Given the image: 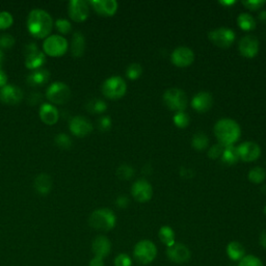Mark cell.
Listing matches in <instances>:
<instances>
[{"instance_id": "obj_1", "label": "cell", "mask_w": 266, "mask_h": 266, "mask_svg": "<svg viewBox=\"0 0 266 266\" xmlns=\"http://www.w3.org/2000/svg\"><path fill=\"white\" fill-rule=\"evenodd\" d=\"M53 27L51 16L44 9H32L27 17V29L37 39L48 38Z\"/></svg>"}, {"instance_id": "obj_2", "label": "cell", "mask_w": 266, "mask_h": 266, "mask_svg": "<svg viewBox=\"0 0 266 266\" xmlns=\"http://www.w3.org/2000/svg\"><path fill=\"white\" fill-rule=\"evenodd\" d=\"M213 131L216 140L218 141V144L223 145L224 147L234 146L241 135L239 124L231 119L218 120L214 125Z\"/></svg>"}, {"instance_id": "obj_3", "label": "cell", "mask_w": 266, "mask_h": 266, "mask_svg": "<svg viewBox=\"0 0 266 266\" xmlns=\"http://www.w3.org/2000/svg\"><path fill=\"white\" fill-rule=\"evenodd\" d=\"M89 224L92 229L102 231V232H108L117 224V217L114 212L108 208H100L91 212L89 217Z\"/></svg>"}, {"instance_id": "obj_4", "label": "cell", "mask_w": 266, "mask_h": 266, "mask_svg": "<svg viewBox=\"0 0 266 266\" xmlns=\"http://www.w3.org/2000/svg\"><path fill=\"white\" fill-rule=\"evenodd\" d=\"M163 100L166 106L173 111H184L187 107L188 97L183 89L172 88L164 92Z\"/></svg>"}, {"instance_id": "obj_5", "label": "cell", "mask_w": 266, "mask_h": 266, "mask_svg": "<svg viewBox=\"0 0 266 266\" xmlns=\"http://www.w3.org/2000/svg\"><path fill=\"white\" fill-rule=\"evenodd\" d=\"M102 94L110 100H118L125 96L127 91V84L120 76L107 78L102 85Z\"/></svg>"}, {"instance_id": "obj_6", "label": "cell", "mask_w": 266, "mask_h": 266, "mask_svg": "<svg viewBox=\"0 0 266 266\" xmlns=\"http://www.w3.org/2000/svg\"><path fill=\"white\" fill-rule=\"evenodd\" d=\"M134 258L142 264H149L154 261L157 256V248L151 240L138 241L133 250Z\"/></svg>"}, {"instance_id": "obj_7", "label": "cell", "mask_w": 266, "mask_h": 266, "mask_svg": "<svg viewBox=\"0 0 266 266\" xmlns=\"http://www.w3.org/2000/svg\"><path fill=\"white\" fill-rule=\"evenodd\" d=\"M68 41L60 34H52L43 43L44 53L51 57L63 56L68 50Z\"/></svg>"}, {"instance_id": "obj_8", "label": "cell", "mask_w": 266, "mask_h": 266, "mask_svg": "<svg viewBox=\"0 0 266 266\" xmlns=\"http://www.w3.org/2000/svg\"><path fill=\"white\" fill-rule=\"evenodd\" d=\"M208 38L210 42L219 48H229L232 46L236 40V34L234 30L227 27H219L211 30L208 33Z\"/></svg>"}, {"instance_id": "obj_9", "label": "cell", "mask_w": 266, "mask_h": 266, "mask_svg": "<svg viewBox=\"0 0 266 266\" xmlns=\"http://www.w3.org/2000/svg\"><path fill=\"white\" fill-rule=\"evenodd\" d=\"M46 98L53 104H65L71 98V89L66 84L56 82L48 87Z\"/></svg>"}, {"instance_id": "obj_10", "label": "cell", "mask_w": 266, "mask_h": 266, "mask_svg": "<svg viewBox=\"0 0 266 266\" xmlns=\"http://www.w3.org/2000/svg\"><path fill=\"white\" fill-rule=\"evenodd\" d=\"M46 62L45 53L39 50L36 44H29L25 47V66L29 70H39Z\"/></svg>"}, {"instance_id": "obj_11", "label": "cell", "mask_w": 266, "mask_h": 266, "mask_svg": "<svg viewBox=\"0 0 266 266\" xmlns=\"http://www.w3.org/2000/svg\"><path fill=\"white\" fill-rule=\"evenodd\" d=\"M131 194L137 202L146 203L152 199L153 187L146 179H138L132 184Z\"/></svg>"}, {"instance_id": "obj_12", "label": "cell", "mask_w": 266, "mask_h": 266, "mask_svg": "<svg viewBox=\"0 0 266 266\" xmlns=\"http://www.w3.org/2000/svg\"><path fill=\"white\" fill-rule=\"evenodd\" d=\"M171 61L178 68H187L194 62V53L189 47L180 46L173 50Z\"/></svg>"}, {"instance_id": "obj_13", "label": "cell", "mask_w": 266, "mask_h": 266, "mask_svg": "<svg viewBox=\"0 0 266 266\" xmlns=\"http://www.w3.org/2000/svg\"><path fill=\"white\" fill-rule=\"evenodd\" d=\"M68 14L75 22H84L89 18V5L85 0H72L69 2Z\"/></svg>"}, {"instance_id": "obj_14", "label": "cell", "mask_w": 266, "mask_h": 266, "mask_svg": "<svg viewBox=\"0 0 266 266\" xmlns=\"http://www.w3.org/2000/svg\"><path fill=\"white\" fill-rule=\"evenodd\" d=\"M236 149L239 159L245 163L256 161L261 155L260 146L254 142H245L240 144Z\"/></svg>"}, {"instance_id": "obj_15", "label": "cell", "mask_w": 266, "mask_h": 266, "mask_svg": "<svg viewBox=\"0 0 266 266\" xmlns=\"http://www.w3.org/2000/svg\"><path fill=\"white\" fill-rule=\"evenodd\" d=\"M259 41L256 37L248 34L238 43V50L246 59H254L259 52Z\"/></svg>"}, {"instance_id": "obj_16", "label": "cell", "mask_w": 266, "mask_h": 266, "mask_svg": "<svg viewBox=\"0 0 266 266\" xmlns=\"http://www.w3.org/2000/svg\"><path fill=\"white\" fill-rule=\"evenodd\" d=\"M167 256L172 262L177 264H183L190 259L191 254L186 246L180 244V242H177V244L168 248Z\"/></svg>"}, {"instance_id": "obj_17", "label": "cell", "mask_w": 266, "mask_h": 266, "mask_svg": "<svg viewBox=\"0 0 266 266\" xmlns=\"http://www.w3.org/2000/svg\"><path fill=\"white\" fill-rule=\"evenodd\" d=\"M69 128L75 136L85 137L92 131V125L88 119L82 117V115H76L69 123Z\"/></svg>"}, {"instance_id": "obj_18", "label": "cell", "mask_w": 266, "mask_h": 266, "mask_svg": "<svg viewBox=\"0 0 266 266\" xmlns=\"http://www.w3.org/2000/svg\"><path fill=\"white\" fill-rule=\"evenodd\" d=\"M23 99V91L20 88L6 85L0 89V101L8 105H16Z\"/></svg>"}, {"instance_id": "obj_19", "label": "cell", "mask_w": 266, "mask_h": 266, "mask_svg": "<svg viewBox=\"0 0 266 266\" xmlns=\"http://www.w3.org/2000/svg\"><path fill=\"white\" fill-rule=\"evenodd\" d=\"M96 13L103 17H111L118 10V2L115 0H91L89 2Z\"/></svg>"}, {"instance_id": "obj_20", "label": "cell", "mask_w": 266, "mask_h": 266, "mask_svg": "<svg viewBox=\"0 0 266 266\" xmlns=\"http://www.w3.org/2000/svg\"><path fill=\"white\" fill-rule=\"evenodd\" d=\"M213 105V97L208 91H199L191 100V107L198 112H206Z\"/></svg>"}, {"instance_id": "obj_21", "label": "cell", "mask_w": 266, "mask_h": 266, "mask_svg": "<svg viewBox=\"0 0 266 266\" xmlns=\"http://www.w3.org/2000/svg\"><path fill=\"white\" fill-rule=\"evenodd\" d=\"M91 251L95 254V256L104 259L110 254L111 242L106 236L99 235L92 240Z\"/></svg>"}, {"instance_id": "obj_22", "label": "cell", "mask_w": 266, "mask_h": 266, "mask_svg": "<svg viewBox=\"0 0 266 266\" xmlns=\"http://www.w3.org/2000/svg\"><path fill=\"white\" fill-rule=\"evenodd\" d=\"M39 114L42 122L49 126L56 124V122L59 121L60 118L59 110H57L56 107L53 106L50 103H43L40 107Z\"/></svg>"}, {"instance_id": "obj_23", "label": "cell", "mask_w": 266, "mask_h": 266, "mask_svg": "<svg viewBox=\"0 0 266 266\" xmlns=\"http://www.w3.org/2000/svg\"><path fill=\"white\" fill-rule=\"evenodd\" d=\"M50 79L49 71L45 69H39V70L33 71L27 76V84L30 87H41L47 84Z\"/></svg>"}, {"instance_id": "obj_24", "label": "cell", "mask_w": 266, "mask_h": 266, "mask_svg": "<svg viewBox=\"0 0 266 266\" xmlns=\"http://www.w3.org/2000/svg\"><path fill=\"white\" fill-rule=\"evenodd\" d=\"M86 50V38L80 31L73 33L71 42V53L74 57H82Z\"/></svg>"}, {"instance_id": "obj_25", "label": "cell", "mask_w": 266, "mask_h": 266, "mask_svg": "<svg viewBox=\"0 0 266 266\" xmlns=\"http://www.w3.org/2000/svg\"><path fill=\"white\" fill-rule=\"evenodd\" d=\"M34 188L37 192L40 194H48L52 188V179L48 174H40L36 179H34Z\"/></svg>"}, {"instance_id": "obj_26", "label": "cell", "mask_w": 266, "mask_h": 266, "mask_svg": "<svg viewBox=\"0 0 266 266\" xmlns=\"http://www.w3.org/2000/svg\"><path fill=\"white\" fill-rule=\"evenodd\" d=\"M227 255L233 261H240L246 256V249L238 241H232L227 246Z\"/></svg>"}, {"instance_id": "obj_27", "label": "cell", "mask_w": 266, "mask_h": 266, "mask_svg": "<svg viewBox=\"0 0 266 266\" xmlns=\"http://www.w3.org/2000/svg\"><path fill=\"white\" fill-rule=\"evenodd\" d=\"M158 236L160 241L163 242L165 246H167L168 248L172 247L173 245H175V232L174 230H173L171 227L169 226H164L159 229V232H158Z\"/></svg>"}, {"instance_id": "obj_28", "label": "cell", "mask_w": 266, "mask_h": 266, "mask_svg": "<svg viewBox=\"0 0 266 266\" xmlns=\"http://www.w3.org/2000/svg\"><path fill=\"white\" fill-rule=\"evenodd\" d=\"M238 26L245 31H252L256 28V20L249 13H241L237 17Z\"/></svg>"}, {"instance_id": "obj_29", "label": "cell", "mask_w": 266, "mask_h": 266, "mask_svg": "<svg viewBox=\"0 0 266 266\" xmlns=\"http://www.w3.org/2000/svg\"><path fill=\"white\" fill-rule=\"evenodd\" d=\"M221 160H222V163L224 165H226V166L235 165L237 161L239 160L236 147H234V146L225 147L223 155L221 157Z\"/></svg>"}, {"instance_id": "obj_30", "label": "cell", "mask_w": 266, "mask_h": 266, "mask_svg": "<svg viewBox=\"0 0 266 266\" xmlns=\"http://www.w3.org/2000/svg\"><path fill=\"white\" fill-rule=\"evenodd\" d=\"M209 145V138L204 132L195 133L191 138V146L196 151H203L206 150Z\"/></svg>"}, {"instance_id": "obj_31", "label": "cell", "mask_w": 266, "mask_h": 266, "mask_svg": "<svg viewBox=\"0 0 266 266\" xmlns=\"http://www.w3.org/2000/svg\"><path fill=\"white\" fill-rule=\"evenodd\" d=\"M249 180L254 184H261L264 182L266 178V172L264 169L260 167H256L251 169L248 174Z\"/></svg>"}, {"instance_id": "obj_32", "label": "cell", "mask_w": 266, "mask_h": 266, "mask_svg": "<svg viewBox=\"0 0 266 266\" xmlns=\"http://www.w3.org/2000/svg\"><path fill=\"white\" fill-rule=\"evenodd\" d=\"M87 109L92 113H103L107 109V104L101 99H92L88 102Z\"/></svg>"}, {"instance_id": "obj_33", "label": "cell", "mask_w": 266, "mask_h": 266, "mask_svg": "<svg viewBox=\"0 0 266 266\" xmlns=\"http://www.w3.org/2000/svg\"><path fill=\"white\" fill-rule=\"evenodd\" d=\"M134 175V170L130 165H121L117 170V176L121 180H129Z\"/></svg>"}, {"instance_id": "obj_34", "label": "cell", "mask_w": 266, "mask_h": 266, "mask_svg": "<svg viewBox=\"0 0 266 266\" xmlns=\"http://www.w3.org/2000/svg\"><path fill=\"white\" fill-rule=\"evenodd\" d=\"M143 73V68L140 64L133 63L129 65L126 69V76L131 80H136L141 77Z\"/></svg>"}, {"instance_id": "obj_35", "label": "cell", "mask_w": 266, "mask_h": 266, "mask_svg": "<svg viewBox=\"0 0 266 266\" xmlns=\"http://www.w3.org/2000/svg\"><path fill=\"white\" fill-rule=\"evenodd\" d=\"M54 142L57 147H60L63 150H69L72 146V140L66 133L57 134L54 138Z\"/></svg>"}, {"instance_id": "obj_36", "label": "cell", "mask_w": 266, "mask_h": 266, "mask_svg": "<svg viewBox=\"0 0 266 266\" xmlns=\"http://www.w3.org/2000/svg\"><path fill=\"white\" fill-rule=\"evenodd\" d=\"M174 124L178 127V128H186V127L189 125V117L187 113H185L184 111H178L174 115Z\"/></svg>"}, {"instance_id": "obj_37", "label": "cell", "mask_w": 266, "mask_h": 266, "mask_svg": "<svg viewBox=\"0 0 266 266\" xmlns=\"http://www.w3.org/2000/svg\"><path fill=\"white\" fill-rule=\"evenodd\" d=\"M55 28L62 34H68L70 33L72 30V25L71 23L69 22L67 19H59L55 21Z\"/></svg>"}, {"instance_id": "obj_38", "label": "cell", "mask_w": 266, "mask_h": 266, "mask_svg": "<svg viewBox=\"0 0 266 266\" xmlns=\"http://www.w3.org/2000/svg\"><path fill=\"white\" fill-rule=\"evenodd\" d=\"M14 23V18L8 11H1L0 13V29L4 30L9 28Z\"/></svg>"}, {"instance_id": "obj_39", "label": "cell", "mask_w": 266, "mask_h": 266, "mask_svg": "<svg viewBox=\"0 0 266 266\" xmlns=\"http://www.w3.org/2000/svg\"><path fill=\"white\" fill-rule=\"evenodd\" d=\"M238 266H264V265L263 262L258 257L254 255H246L239 261Z\"/></svg>"}, {"instance_id": "obj_40", "label": "cell", "mask_w": 266, "mask_h": 266, "mask_svg": "<svg viewBox=\"0 0 266 266\" xmlns=\"http://www.w3.org/2000/svg\"><path fill=\"white\" fill-rule=\"evenodd\" d=\"M225 147L221 144H216L213 145L209 150H208V156H209L210 159L216 160V159H221L223 152H224Z\"/></svg>"}, {"instance_id": "obj_41", "label": "cell", "mask_w": 266, "mask_h": 266, "mask_svg": "<svg viewBox=\"0 0 266 266\" xmlns=\"http://www.w3.org/2000/svg\"><path fill=\"white\" fill-rule=\"evenodd\" d=\"M15 45V39L8 33H3L0 36V47L3 49H9Z\"/></svg>"}, {"instance_id": "obj_42", "label": "cell", "mask_w": 266, "mask_h": 266, "mask_svg": "<svg viewBox=\"0 0 266 266\" xmlns=\"http://www.w3.org/2000/svg\"><path fill=\"white\" fill-rule=\"evenodd\" d=\"M241 3L250 10H258L265 5L266 1L265 0H247V1L244 0Z\"/></svg>"}, {"instance_id": "obj_43", "label": "cell", "mask_w": 266, "mask_h": 266, "mask_svg": "<svg viewBox=\"0 0 266 266\" xmlns=\"http://www.w3.org/2000/svg\"><path fill=\"white\" fill-rule=\"evenodd\" d=\"M114 266H132V260L129 255L122 253L114 258Z\"/></svg>"}, {"instance_id": "obj_44", "label": "cell", "mask_w": 266, "mask_h": 266, "mask_svg": "<svg viewBox=\"0 0 266 266\" xmlns=\"http://www.w3.org/2000/svg\"><path fill=\"white\" fill-rule=\"evenodd\" d=\"M111 124H112L111 119L108 117V115H104V117H101L98 120V128L102 132H105L111 128Z\"/></svg>"}, {"instance_id": "obj_45", "label": "cell", "mask_w": 266, "mask_h": 266, "mask_svg": "<svg viewBox=\"0 0 266 266\" xmlns=\"http://www.w3.org/2000/svg\"><path fill=\"white\" fill-rule=\"evenodd\" d=\"M115 204H117L118 207L123 208L124 209V208H126L127 206L129 205V199L127 198L126 195H120V196H118L117 200H115Z\"/></svg>"}, {"instance_id": "obj_46", "label": "cell", "mask_w": 266, "mask_h": 266, "mask_svg": "<svg viewBox=\"0 0 266 266\" xmlns=\"http://www.w3.org/2000/svg\"><path fill=\"white\" fill-rule=\"evenodd\" d=\"M89 266H104L103 258H100V257L95 256L94 258H92V259L89 261Z\"/></svg>"}, {"instance_id": "obj_47", "label": "cell", "mask_w": 266, "mask_h": 266, "mask_svg": "<svg viewBox=\"0 0 266 266\" xmlns=\"http://www.w3.org/2000/svg\"><path fill=\"white\" fill-rule=\"evenodd\" d=\"M41 100V95L38 94V92H34V94H31V96L28 99V102L30 105H36V104Z\"/></svg>"}, {"instance_id": "obj_48", "label": "cell", "mask_w": 266, "mask_h": 266, "mask_svg": "<svg viewBox=\"0 0 266 266\" xmlns=\"http://www.w3.org/2000/svg\"><path fill=\"white\" fill-rule=\"evenodd\" d=\"M7 85V76L6 74L0 69V88H3Z\"/></svg>"}, {"instance_id": "obj_49", "label": "cell", "mask_w": 266, "mask_h": 266, "mask_svg": "<svg viewBox=\"0 0 266 266\" xmlns=\"http://www.w3.org/2000/svg\"><path fill=\"white\" fill-rule=\"evenodd\" d=\"M259 242H260V246L263 249H266V230H263L261 232L260 237H259Z\"/></svg>"}, {"instance_id": "obj_50", "label": "cell", "mask_w": 266, "mask_h": 266, "mask_svg": "<svg viewBox=\"0 0 266 266\" xmlns=\"http://www.w3.org/2000/svg\"><path fill=\"white\" fill-rule=\"evenodd\" d=\"M182 169H183V171H185V173L180 172V174H181L182 177H185V178L192 177V172L189 169H185V168H182Z\"/></svg>"}, {"instance_id": "obj_51", "label": "cell", "mask_w": 266, "mask_h": 266, "mask_svg": "<svg viewBox=\"0 0 266 266\" xmlns=\"http://www.w3.org/2000/svg\"><path fill=\"white\" fill-rule=\"evenodd\" d=\"M259 20L266 23V10H262L261 13H259V16H258Z\"/></svg>"}, {"instance_id": "obj_52", "label": "cell", "mask_w": 266, "mask_h": 266, "mask_svg": "<svg viewBox=\"0 0 266 266\" xmlns=\"http://www.w3.org/2000/svg\"><path fill=\"white\" fill-rule=\"evenodd\" d=\"M218 3H219V4H222V5H224V6H231V5L235 4L236 2H235V1H219Z\"/></svg>"}, {"instance_id": "obj_53", "label": "cell", "mask_w": 266, "mask_h": 266, "mask_svg": "<svg viewBox=\"0 0 266 266\" xmlns=\"http://www.w3.org/2000/svg\"><path fill=\"white\" fill-rule=\"evenodd\" d=\"M3 59H4V54H3L2 50H0V69H1V65H2Z\"/></svg>"}, {"instance_id": "obj_54", "label": "cell", "mask_w": 266, "mask_h": 266, "mask_svg": "<svg viewBox=\"0 0 266 266\" xmlns=\"http://www.w3.org/2000/svg\"><path fill=\"white\" fill-rule=\"evenodd\" d=\"M263 211H264V214L266 215V205L264 206V209H263Z\"/></svg>"}]
</instances>
